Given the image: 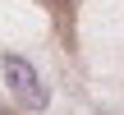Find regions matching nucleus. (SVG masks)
I'll return each mask as SVG.
<instances>
[{"label": "nucleus", "instance_id": "1", "mask_svg": "<svg viewBox=\"0 0 124 115\" xmlns=\"http://www.w3.org/2000/svg\"><path fill=\"white\" fill-rule=\"evenodd\" d=\"M0 69H5V83H9V92L28 106V111H46V101H51V92H46V83H41V74L23 60V55H5L0 60Z\"/></svg>", "mask_w": 124, "mask_h": 115}]
</instances>
